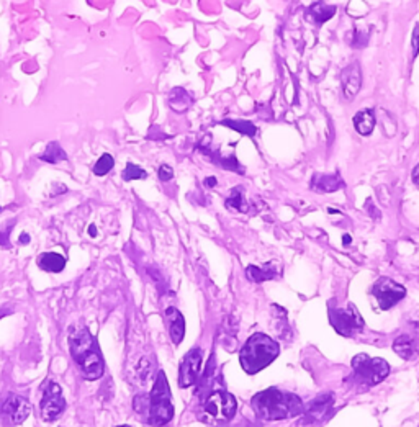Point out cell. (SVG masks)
<instances>
[{
	"mask_svg": "<svg viewBox=\"0 0 419 427\" xmlns=\"http://www.w3.org/2000/svg\"><path fill=\"white\" fill-rule=\"evenodd\" d=\"M252 408L265 421H282L303 413V403L294 393L269 388L252 398Z\"/></svg>",
	"mask_w": 419,
	"mask_h": 427,
	"instance_id": "cell-1",
	"label": "cell"
},
{
	"mask_svg": "<svg viewBox=\"0 0 419 427\" xmlns=\"http://www.w3.org/2000/svg\"><path fill=\"white\" fill-rule=\"evenodd\" d=\"M69 347L76 365L86 380H99L104 375V360L99 345L87 328L74 329L69 336Z\"/></svg>",
	"mask_w": 419,
	"mask_h": 427,
	"instance_id": "cell-2",
	"label": "cell"
},
{
	"mask_svg": "<svg viewBox=\"0 0 419 427\" xmlns=\"http://www.w3.org/2000/svg\"><path fill=\"white\" fill-rule=\"evenodd\" d=\"M280 345L275 343L274 339H270L269 336L262 333H257L251 336L246 340V344L242 345L240 362L242 370L254 375V373L264 370L265 367L272 364V362L279 357Z\"/></svg>",
	"mask_w": 419,
	"mask_h": 427,
	"instance_id": "cell-3",
	"label": "cell"
},
{
	"mask_svg": "<svg viewBox=\"0 0 419 427\" xmlns=\"http://www.w3.org/2000/svg\"><path fill=\"white\" fill-rule=\"evenodd\" d=\"M150 423L156 427L169 424L174 418V406L171 399V388H169L166 373L159 372L155 387L150 394Z\"/></svg>",
	"mask_w": 419,
	"mask_h": 427,
	"instance_id": "cell-4",
	"label": "cell"
},
{
	"mask_svg": "<svg viewBox=\"0 0 419 427\" xmlns=\"http://www.w3.org/2000/svg\"><path fill=\"white\" fill-rule=\"evenodd\" d=\"M238 409L236 398L231 393L213 392L203 403V419L208 424H225L235 418Z\"/></svg>",
	"mask_w": 419,
	"mask_h": 427,
	"instance_id": "cell-5",
	"label": "cell"
},
{
	"mask_svg": "<svg viewBox=\"0 0 419 427\" xmlns=\"http://www.w3.org/2000/svg\"><path fill=\"white\" fill-rule=\"evenodd\" d=\"M352 370L355 378L365 385H379L390 373L389 362L380 357H370L367 354H359L352 359Z\"/></svg>",
	"mask_w": 419,
	"mask_h": 427,
	"instance_id": "cell-6",
	"label": "cell"
},
{
	"mask_svg": "<svg viewBox=\"0 0 419 427\" xmlns=\"http://www.w3.org/2000/svg\"><path fill=\"white\" fill-rule=\"evenodd\" d=\"M330 321L333 328L336 329V333L344 336V338H352L355 333L364 329V319L357 311V308L351 305V303L346 308L331 309Z\"/></svg>",
	"mask_w": 419,
	"mask_h": 427,
	"instance_id": "cell-7",
	"label": "cell"
},
{
	"mask_svg": "<svg viewBox=\"0 0 419 427\" xmlns=\"http://www.w3.org/2000/svg\"><path fill=\"white\" fill-rule=\"evenodd\" d=\"M66 406L67 403L65 396H62L61 387L55 382L48 383L43 393V399L40 403V413L43 421L52 423V421L60 419V416L66 411Z\"/></svg>",
	"mask_w": 419,
	"mask_h": 427,
	"instance_id": "cell-8",
	"label": "cell"
},
{
	"mask_svg": "<svg viewBox=\"0 0 419 427\" xmlns=\"http://www.w3.org/2000/svg\"><path fill=\"white\" fill-rule=\"evenodd\" d=\"M372 293L376 303H379V306L384 309V311L391 309L406 296L405 287L396 284V282L391 279H386V277H381V279L375 282L372 287Z\"/></svg>",
	"mask_w": 419,
	"mask_h": 427,
	"instance_id": "cell-9",
	"label": "cell"
},
{
	"mask_svg": "<svg viewBox=\"0 0 419 427\" xmlns=\"http://www.w3.org/2000/svg\"><path fill=\"white\" fill-rule=\"evenodd\" d=\"M201 362H203V352L200 349L189 350L180 362L179 367V387L189 388L199 380L201 373Z\"/></svg>",
	"mask_w": 419,
	"mask_h": 427,
	"instance_id": "cell-10",
	"label": "cell"
},
{
	"mask_svg": "<svg viewBox=\"0 0 419 427\" xmlns=\"http://www.w3.org/2000/svg\"><path fill=\"white\" fill-rule=\"evenodd\" d=\"M2 414L10 421V424L18 426L31 414V404L18 394H10L2 406Z\"/></svg>",
	"mask_w": 419,
	"mask_h": 427,
	"instance_id": "cell-11",
	"label": "cell"
},
{
	"mask_svg": "<svg viewBox=\"0 0 419 427\" xmlns=\"http://www.w3.org/2000/svg\"><path fill=\"white\" fill-rule=\"evenodd\" d=\"M341 84L344 97L347 99V102H351L362 87V71H360V64L357 61L351 62L344 69L341 74Z\"/></svg>",
	"mask_w": 419,
	"mask_h": 427,
	"instance_id": "cell-12",
	"label": "cell"
},
{
	"mask_svg": "<svg viewBox=\"0 0 419 427\" xmlns=\"http://www.w3.org/2000/svg\"><path fill=\"white\" fill-rule=\"evenodd\" d=\"M166 321H167V328H169V334H171L172 343L179 345L184 340L185 336V319L182 316V313L179 311L177 308H167L166 309Z\"/></svg>",
	"mask_w": 419,
	"mask_h": 427,
	"instance_id": "cell-13",
	"label": "cell"
},
{
	"mask_svg": "<svg viewBox=\"0 0 419 427\" xmlns=\"http://www.w3.org/2000/svg\"><path fill=\"white\" fill-rule=\"evenodd\" d=\"M333 403H334V396L331 393H326V394H323V396H318L315 401L310 404L308 411H306V414L303 418L305 424H313V423H316V421H320L323 416H325L328 411L331 409Z\"/></svg>",
	"mask_w": 419,
	"mask_h": 427,
	"instance_id": "cell-14",
	"label": "cell"
},
{
	"mask_svg": "<svg viewBox=\"0 0 419 427\" xmlns=\"http://www.w3.org/2000/svg\"><path fill=\"white\" fill-rule=\"evenodd\" d=\"M354 128L360 136H370L375 130V111L370 109L360 110L354 116Z\"/></svg>",
	"mask_w": 419,
	"mask_h": 427,
	"instance_id": "cell-15",
	"label": "cell"
},
{
	"mask_svg": "<svg viewBox=\"0 0 419 427\" xmlns=\"http://www.w3.org/2000/svg\"><path fill=\"white\" fill-rule=\"evenodd\" d=\"M393 350L405 360H415L419 355L418 343L413 338H410V336H400V338H396L393 340Z\"/></svg>",
	"mask_w": 419,
	"mask_h": 427,
	"instance_id": "cell-16",
	"label": "cell"
},
{
	"mask_svg": "<svg viewBox=\"0 0 419 427\" xmlns=\"http://www.w3.org/2000/svg\"><path fill=\"white\" fill-rule=\"evenodd\" d=\"M344 184L339 175H320L316 174L311 180V189L320 192V194H333L341 189Z\"/></svg>",
	"mask_w": 419,
	"mask_h": 427,
	"instance_id": "cell-17",
	"label": "cell"
},
{
	"mask_svg": "<svg viewBox=\"0 0 419 427\" xmlns=\"http://www.w3.org/2000/svg\"><path fill=\"white\" fill-rule=\"evenodd\" d=\"M336 10L337 9L333 7V5H325L323 2H316L308 9V12H306V18L316 25H323V23H326L328 20H331L334 15H336Z\"/></svg>",
	"mask_w": 419,
	"mask_h": 427,
	"instance_id": "cell-18",
	"label": "cell"
},
{
	"mask_svg": "<svg viewBox=\"0 0 419 427\" xmlns=\"http://www.w3.org/2000/svg\"><path fill=\"white\" fill-rule=\"evenodd\" d=\"M194 104V97L182 87H176L169 94V105L176 113H184Z\"/></svg>",
	"mask_w": 419,
	"mask_h": 427,
	"instance_id": "cell-19",
	"label": "cell"
},
{
	"mask_svg": "<svg viewBox=\"0 0 419 427\" xmlns=\"http://www.w3.org/2000/svg\"><path fill=\"white\" fill-rule=\"evenodd\" d=\"M38 267L45 272H51V274H60L65 270L66 259L57 253H45L38 257Z\"/></svg>",
	"mask_w": 419,
	"mask_h": 427,
	"instance_id": "cell-20",
	"label": "cell"
},
{
	"mask_svg": "<svg viewBox=\"0 0 419 427\" xmlns=\"http://www.w3.org/2000/svg\"><path fill=\"white\" fill-rule=\"evenodd\" d=\"M275 274H277V272H275L272 267H269V264L265 267L249 265L246 269L247 279L251 282H256V284H262V282H265V280H272Z\"/></svg>",
	"mask_w": 419,
	"mask_h": 427,
	"instance_id": "cell-21",
	"label": "cell"
},
{
	"mask_svg": "<svg viewBox=\"0 0 419 427\" xmlns=\"http://www.w3.org/2000/svg\"><path fill=\"white\" fill-rule=\"evenodd\" d=\"M41 161L50 162V164H57L61 161H66L67 154L65 152V149H62L57 143H51L50 146L46 148V151L41 154Z\"/></svg>",
	"mask_w": 419,
	"mask_h": 427,
	"instance_id": "cell-22",
	"label": "cell"
},
{
	"mask_svg": "<svg viewBox=\"0 0 419 427\" xmlns=\"http://www.w3.org/2000/svg\"><path fill=\"white\" fill-rule=\"evenodd\" d=\"M220 125L226 126V128H231V130H235L238 133H242V135L246 136H256L257 133V128L252 125L251 121H242V120H223L220 121Z\"/></svg>",
	"mask_w": 419,
	"mask_h": 427,
	"instance_id": "cell-23",
	"label": "cell"
},
{
	"mask_svg": "<svg viewBox=\"0 0 419 427\" xmlns=\"http://www.w3.org/2000/svg\"><path fill=\"white\" fill-rule=\"evenodd\" d=\"M242 189L241 187H236V189L231 190V195L230 199L226 200V206L228 208H233V210H238V211H244L246 213L249 210L247 206V201L246 199H244V194H242Z\"/></svg>",
	"mask_w": 419,
	"mask_h": 427,
	"instance_id": "cell-24",
	"label": "cell"
},
{
	"mask_svg": "<svg viewBox=\"0 0 419 427\" xmlns=\"http://www.w3.org/2000/svg\"><path fill=\"white\" fill-rule=\"evenodd\" d=\"M115 161L113 157L110 156V154H104V156H100V159L94 165V174L99 175V177H104V175H107L111 169H113Z\"/></svg>",
	"mask_w": 419,
	"mask_h": 427,
	"instance_id": "cell-25",
	"label": "cell"
},
{
	"mask_svg": "<svg viewBox=\"0 0 419 427\" xmlns=\"http://www.w3.org/2000/svg\"><path fill=\"white\" fill-rule=\"evenodd\" d=\"M147 174L145 169H141L140 165L136 164H128L126 165V169L123 170V179L126 182H130V180H143L146 179Z\"/></svg>",
	"mask_w": 419,
	"mask_h": 427,
	"instance_id": "cell-26",
	"label": "cell"
},
{
	"mask_svg": "<svg viewBox=\"0 0 419 427\" xmlns=\"http://www.w3.org/2000/svg\"><path fill=\"white\" fill-rule=\"evenodd\" d=\"M157 174H159V180H161V182H169V180H172V177H174V170L171 165H167V164H162L161 167H159Z\"/></svg>",
	"mask_w": 419,
	"mask_h": 427,
	"instance_id": "cell-27",
	"label": "cell"
},
{
	"mask_svg": "<svg viewBox=\"0 0 419 427\" xmlns=\"http://www.w3.org/2000/svg\"><path fill=\"white\" fill-rule=\"evenodd\" d=\"M411 45H413V57H416L419 55V25H416L415 30H413Z\"/></svg>",
	"mask_w": 419,
	"mask_h": 427,
	"instance_id": "cell-28",
	"label": "cell"
},
{
	"mask_svg": "<svg viewBox=\"0 0 419 427\" xmlns=\"http://www.w3.org/2000/svg\"><path fill=\"white\" fill-rule=\"evenodd\" d=\"M411 179H413V182H415L416 185H419V164L416 165V167H415V169H413Z\"/></svg>",
	"mask_w": 419,
	"mask_h": 427,
	"instance_id": "cell-29",
	"label": "cell"
},
{
	"mask_svg": "<svg viewBox=\"0 0 419 427\" xmlns=\"http://www.w3.org/2000/svg\"><path fill=\"white\" fill-rule=\"evenodd\" d=\"M216 184H218V180H216V177H208V179H205V185L206 187H216Z\"/></svg>",
	"mask_w": 419,
	"mask_h": 427,
	"instance_id": "cell-30",
	"label": "cell"
},
{
	"mask_svg": "<svg viewBox=\"0 0 419 427\" xmlns=\"http://www.w3.org/2000/svg\"><path fill=\"white\" fill-rule=\"evenodd\" d=\"M30 243V236L26 233H23L22 236H20V244H28Z\"/></svg>",
	"mask_w": 419,
	"mask_h": 427,
	"instance_id": "cell-31",
	"label": "cell"
},
{
	"mask_svg": "<svg viewBox=\"0 0 419 427\" xmlns=\"http://www.w3.org/2000/svg\"><path fill=\"white\" fill-rule=\"evenodd\" d=\"M89 234H90V236H92V238L97 236V228H95L94 224H90V226H89Z\"/></svg>",
	"mask_w": 419,
	"mask_h": 427,
	"instance_id": "cell-32",
	"label": "cell"
},
{
	"mask_svg": "<svg viewBox=\"0 0 419 427\" xmlns=\"http://www.w3.org/2000/svg\"><path fill=\"white\" fill-rule=\"evenodd\" d=\"M342 241H344V244H349V243H351V236H349V234H344Z\"/></svg>",
	"mask_w": 419,
	"mask_h": 427,
	"instance_id": "cell-33",
	"label": "cell"
},
{
	"mask_svg": "<svg viewBox=\"0 0 419 427\" xmlns=\"http://www.w3.org/2000/svg\"><path fill=\"white\" fill-rule=\"evenodd\" d=\"M118 427H130V426H118Z\"/></svg>",
	"mask_w": 419,
	"mask_h": 427,
	"instance_id": "cell-34",
	"label": "cell"
}]
</instances>
